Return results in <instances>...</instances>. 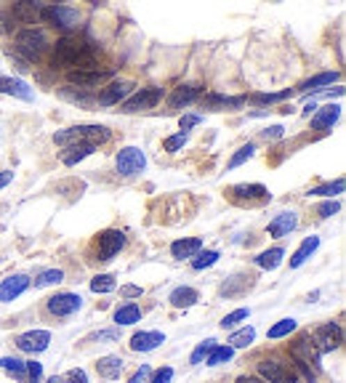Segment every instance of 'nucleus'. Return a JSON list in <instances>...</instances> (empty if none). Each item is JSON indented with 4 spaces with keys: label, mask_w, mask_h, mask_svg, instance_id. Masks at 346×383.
Here are the masks:
<instances>
[{
    "label": "nucleus",
    "mask_w": 346,
    "mask_h": 383,
    "mask_svg": "<svg viewBox=\"0 0 346 383\" xmlns=\"http://www.w3.org/2000/svg\"><path fill=\"white\" fill-rule=\"evenodd\" d=\"M51 67L64 70V72H91L99 70V48L91 43L86 35H61L56 43L51 45Z\"/></svg>",
    "instance_id": "nucleus-1"
},
{
    "label": "nucleus",
    "mask_w": 346,
    "mask_h": 383,
    "mask_svg": "<svg viewBox=\"0 0 346 383\" xmlns=\"http://www.w3.org/2000/svg\"><path fill=\"white\" fill-rule=\"evenodd\" d=\"M109 128L107 125H70L54 136V144L59 147H99V144H107L109 141Z\"/></svg>",
    "instance_id": "nucleus-2"
},
{
    "label": "nucleus",
    "mask_w": 346,
    "mask_h": 383,
    "mask_svg": "<svg viewBox=\"0 0 346 383\" xmlns=\"http://www.w3.org/2000/svg\"><path fill=\"white\" fill-rule=\"evenodd\" d=\"M48 48H51V40L40 27H22L14 35V51L22 54L27 61H40L48 54Z\"/></svg>",
    "instance_id": "nucleus-3"
},
{
    "label": "nucleus",
    "mask_w": 346,
    "mask_h": 383,
    "mask_svg": "<svg viewBox=\"0 0 346 383\" xmlns=\"http://www.w3.org/2000/svg\"><path fill=\"white\" fill-rule=\"evenodd\" d=\"M125 242H128V237L125 232L120 229H104V232H99V235L93 237V242H91V261H112L118 253L125 248Z\"/></svg>",
    "instance_id": "nucleus-4"
},
{
    "label": "nucleus",
    "mask_w": 346,
    "mask_h": 383,
    "mask_svg": "<svg viewBox=\"0 0 346 383\" xmlns=\"http://www.w3.org/2000/svg\"><path fill=\"white\" fill-rule=\"evenodd\" d=\"M38 19H40L43 24H51V27L61 30L64 35H70L72 30H77L80 11H77V8H72V6H61V3H54V6H40Z\"/></svg>",
    "instance_id": "nucleus-5"
},
{
    "label": "nucleus",
    "mask_w": 346,
    "mask_h": 383,
    "mask_svg": "<svg viewBox=\"0 0 346 383\" xmlns=\"http://www.w3.org/2000/svg\"><path fill=\"white\" fill-rule=\"evenodd\" d=\"M290 357H293V362L304 370H320L322 368V354L317 352L315 341L309 333H301L299 338L290 343Z\"/></svg>",
    "instance_id": "nucleus-6"
},
{
    "label": "nucleus",
    "mask_w": 346,
    "mask_h": 383,
    "mask_svg": "<svg viewBox=\"0 0 346 383\" xmlns=\"http://www.w3.org/2000/svg\"><path fill=\"white\" fill-rule=\"evenodd\" d=\"M226 197L240 208H258L269 203V189L261 184H237L226 189Z\"/></svg>",
    "instance_id": "nucleus-7"
},
{
    "label": "nucleus",
    "mask_w": 346,
    "mask_h": 383,
    "mask_svg": "<svg viewBox=\"0 0 346 383\" xmlns=\"http://www.w3.org/2000/svg\"><path fill=\"white\" fill-rule=\"evenodd\" d=\"M163 99V88L160 86H147L141 91H134L125 102L120 104V112L125 115H134V112H147V109H155Z\"/></svg>",
    "instance_id": "nucleus-8"
},
{
    "label": "nucleus",
    "mask_w": 346,
    "mask_h": 383,
    "mask_svg": "<svg viewBox=\"0 0 346 383\" xmlns=\"http://www.w3.org/2000/svg\"><path fill=\"white\" fill-rule=\"evenodd\" d=\"M115 168L123 178H134L147 168V155L139 147H123L115 157Z\"/></svg>",
    "instance_id": "nucleus-9"
},
{
    "label": "nucleus",
    "mask_w": 346,
    "mask_h": 383,
    "mask_svg": "<svg viewBox=\"0 0 346 383\" xmlns=\"http://www.w3.org/2000/svg\"><path fill=\"white\" fill-rule=\"evenodd\" d=\"M83 306V298L77 293H54L45 298V311L51 314V317H56V320H64V317H72L75 311H80Z\"/></svg>",
    "instance_id": "nucleus-10"
},
{
    "label": "nucleus",
    "mask_w": 346,
    "mask_h": 383,
    "mask_svg": "<svg viewBox=\"0 0 346 383\" xmlns=\"http://www.w3.org/2000/svg\"><path fill=\"white\" fill-rule=\"evenodd\" d=\"M258 375L264 383H296V370L280 359H258Z\"/></svg>",
    "instance_id": "nucleus-11"
},
{
    "label": "nucleus",
    "mask_w": 346,
    "mask_h": 383,
    "mask_svg": "<svg viewBox=\"0 0 346 383\" xmlns=\"http://www.w3.org/2000/svg\"><path fill=\"white\" fill-rule=\"evenodd\" d=\"M312 341H315L317 352L320 354H328V352H336L341 343H344V330L338 322H325L320 325L315 333H309Z\"/></svg>",
    "instance_id": "nucleus-12"
},
{
    "label": "nucleus",
    "mask_w": 346,
    "mask_h": 383,
    "mask_svg": "<svg viewBox=\"0 0 346 383\" xmlns=\"http://www.w3.org/2000/svg\"><path fill=\"white\" fill-rule=\"evenodd\" d=\"M136 83L131 80H115V83H107L104 88L99 91V96H96V102L102 104V107H115V104H123L131 93H134Z\"/></svg>",
    "instance_id": "nucleus-13"
},
{
    "label": "nucleus",
    "mask_w": 346,
    "mask_h": 383,
    "mask_svg": "<svg viewBox=\"0 0 346 383\" xmlns=\"http://www.w3.org/2000/svg\"><path fill=\"white\" fill-rule=\"evenodd\" d=\"M16 349L24 354H40L48 349V343H51V333L48 330H27V333H22V336H16Z\"/></svg>",
    "instance_id": "nucleus-14"
},
{
    "label": "nucleus",
    "mask_w": 346,
    "mask_h": 383,
    "mask_svg": "<svg viewBox=\"0 0 346 383\" xmlns=\"http://www.w3.org/2000/svg\"><path fill=\"white\" fill-rule=\"evenodd\" d=\"M112 77V70H91V72H67V80L77 88H104V83Z\"/></svg>",
    "instance_id": "nucleus-15"
},
{
    "label": "nucleus",
    "mask_w": 346,
    "mask_h": 383,
    "mask_svg": "<svg viewBox=\"0 0 346 383\" xmlns=\"http://www.w3.org/2000/svg\"><path fill=\"white\" fill-rule=\"evenodd\" d=\"M248 102V96H224V93H205L200 96V104L211 112H224V109H237Z\"/></svg>",
    "instance_id": "nucleus-16"
},
{
    "label": "nucleus",
    "mask_w": 346,
    "mask_h": 383,
    "mask_svg": "<svg viewBox=\"0 0 346 383\" xmlns=\"http://www.w3.org/2000/svg\"><path fill=\"white\" fill-rule=\"evenodd\" d=\"M30 288V277L27 274H11L0 282V304H11L14 298L24 293Z\"/></svg>",
    "instance_id": "nucleus-17"
},
{
    "label": "nucleus",
    "mask_w": 346,
    "mask_h": 383,
    "mask_svg": "<svg viewBox=\"0 0 346 383\" xmlns=\"http://www.w3.org/2000/svg\"><path fill=\"white\" fill-rule=\"evenodd\" d=\"M160 343H166V336L160 330H141L131 336V352H155Z\"/></svg>",
    "instance_id": "nucleus-18"
},
{
    "label": "nucleus",
    "mask_w": 346,
    "mask_h": 383,
    "mask_svg": "<svg viewBox=\"0 0 346 383\" xmlns=\"http://www.w3.org/2000/svg\"><path fill=\"white\" fill-rule=\"evenodd\" d=\"M203 96V86H176L173 88V93L168 96V107L171 109H181V107H187V104H192V102H197Z\"/></svg>",
    "instance_id": "nucleus-19"
},
{
    "label": "nucleus",
    "mask_w": 346,
    "mask_h": 383,
    "mask_svg": "<svg viewBox=\"0 0 346 383\" xmlns=\"http://www.w3.org/2000/svg\"><path fill=\"white\" fill-rule=\"evenodd\" d=\"M0 93L16 96V99H22V102H32V99H35V93H32V88L24 83V80H19V77H6V75H0Z\"/></svg>",
    "instance_id": "nucleus-20"
},
{
    "label": "nucleus",
    "mask_w": 346,
    "mask_h": 383,
    "mask_svg": "<svg viewBox=\"0 0 346 383\" xmlns=\"http://www.w3.org/2000/svg\"><path fill=\"white\" fill-rule=\"evenodd\" d=\"M338 118H341V104H328V107L317 109L312 115V128L315 131H331L333 125L338 123Z\"/></svg>",
    "instance_id": "nucleus-21"
},
{
    "label": "nucleus",
    "mask_w": 346,
    "mask_h": 383,
    "mask_svg": "<svg viewBox=\"0 0 346 383\" xmlns=\"http://www.w3.org/2000/svg\"><path fill=\"white\" fill-rule=\"evenodd\" d=\"M123 370H125V362H123L120 357H115V354L102 357V359L96 362V373H99V378H104V381H118L123 375Z\"/></svg>",
    "instance_id": "nucleus-22"
},
{
    "label": "nucleus",
    "mask_w": 346,
    "mask_h": 383,
    "mask_svg": "<svg viewBox=\"0 0 346 383\" xmlns=\"http://www.w3.org/2000/svg\"><path fill=\"white\" fill-rule=\"evenodd\" d=\"M253 274H235V277H229V280L219 288V295H226V298H235V295H242L245 290H251L253 288Z\"/></svg>",
    "instance_id": "nucleus-23"
},
{
    "label": "nucleus",
    "mask_w": 346,
    "mask_h": 383,
    "mask_svg": "<svg viewBox=\"0 0 346 383\" xmlns=\"http://www.w3.org/2000/svg\"><path fill=\"white\" fill-rule=\"evenodd\" d=\"M296 226H299L296 213H280V216H274V219L267 224V235L269 237H288Z\"/></svg>",
    "instance_id": "nucleus-24"
},
{
    "label": "nucleus",
    "mask_w": 346,
    "mask_h": 383,
    "mask_svg": "<svg viewBox=\"0 0 346 383\" xmlns=\"http://www.w3.org/2000/svg\"><path fill=\"white\" fill-rule=\"evenodd\" d=\"M200 248H203V240H200V237H187V240H176V242L171 245V256L179 258V261L195 258L197 253H200Z\"/></svg>",
    "instance_id": "nucleus-25"
},
{
    "label": "nucleus",
    "mask_w": 346,
    "mask_h": 383,
    "mask_svg": "<svg viewBox=\"0 0 346 383\" xmlns=\"http://www.w3.org/2000/svg\"><path fill=\"white\" fill-rule=\"evenodd\" d=\"M168 301L176 309H189V306H195L197 301H200V293H197L195 288H189V285H181V288H176L173 293L168 295Z\"/></svg>",
    "instance_id": "nucleus-26"
},
{
    "label": "nucleus",
    "mask_w": 346,
    "mask_h": 383,
    "mask_svg": "<svg viewBox=\"0 0 346 383\" xmlns=\"http://www.w3.org/2000/svg\"><path fill=\"white\" fill-rule=\"evenodd\" d=\"M320 248V237H306L301 245H299V251L290 256V269H299V266H304L309 258H312V253Z\"/></svg>",
    "instance_id": "nucleus-27"
},
{
    "label": "nucleus",
    "mask_w": 346,
    "mask_h": 383,
    "mask_svg": "<svg viewBox=\"0 0 346 383\" xmlns=\"http://www.w3.org/2000/svg\"><path fill=\"white\" fill-rule=\"evenodd\" d=\"M0 370H6L19 383H27V362L19 359V357H3L0 359Z\"/></svg>",
    "instance_id": "nucleus-28"
},
{
    "label": "nucleus",
    "mask_w": 346,
    "mask_h": 383,
    "mask_svg": "<svg viewBox=\"0 0 346 383\" xmlns=\"http://www.w3.org/2000/svg\"><path fill=\"white\" fill-rule=\"evenodd\" d=\"M283 258H285V251L283 248H269V251L258 253L256 258H253V264L258 269H267V272H274L277 266L283 264Z\"/></svg>",
    "instance_id": "nucleus-29"
},
{
    "label": "nucleus",
    "mask_w": 346,
    "mask_h": 383,
    "mask_svg": "<svg viewBox=\"0 0 346 383\" xmlns=\"http://www.w3.org/2000/svg\"><path fill=\"white\" fill-rule=\"evenodd\" d=\"M139 320H141V306H139V304H123V306L115 309V322H118V327H123V325H136Z\"/></svg>",
    "instance_id": "nucleus-30"
},
{
    "label": "nucleus",
    "mask_w": 346,
    "mask_h": 383,
    "mask_svg": "<svg viewBox=\"0 0 346 383\" xmlns=\"http://www.w3.org/2000/svg\"><path fill=\"white\" fill-rule=\"evenodd\" d=\"M338 77H341L338 72H320V75H315V77H309L306 83H301V91L304 93H309V91L315 93V91H320L322 86H331V83H336Z\"/></svg>",
    "instance_id": "nucleus-31"
},
{
    "label": "nucleus",
    "mask_w": 346,
    "mask_h": 383,
    "mask_svg": "<svg viewBox=\"0 0 346 383\" xmlns=\"http://www.w3.org/2000/svg\"><path fill=\"white\" fill-rule=\"evenodd\" d=\"M253 341H256V330L253 327H242V330L229 336V346L232 349H248Z\"/></svg>",
    "instance_id": "nucleus-32"
},
{
    "label": "nucleus",
    "mask_w": 346,
    "mask_h": 383,
    "mask_svg": "<svg viewBox=\"0 0 346 383\" xmlns=\"http://www.w3.org/2000/svg\"><path fill=\"white\" fill-rule=\"evenodd\" d=\"M344 192V178H336V181H328V184H322V187H312V189L306 192L309 197L315 194V197H333V194H341Z\"/></svg>",
    "instance_id": "nucleus-33"
},
{
    "label": "nucleus",
    "mask_w": 346,
    "mask_h": 383,
    "mask_svg": "<svg viewBox=\"0 0 346 383\" xmlns=\"http://www.w3.org/2000/svg\"><path fill=\"white\" fill-rule=\"evenodd\" d=\"M88 155H93V147H70L61 155V162H64L67 168H72V165H77L80 160H86Z\"/></svg>",
    "instance_id": "nucleus-34"
},
{
    "label": "nucleus",
    "mask_w": 346,
    "mask_h": 383,
    "mask_svg": "<svg viewBox=\"0 0 346 383\" xmlns=\"http://www.w3.org/2000/svg\"><path fill=\"white\" fill-rule=\"evenodd\" d=\"M61 280H64V272H61V269H45V272H40L32 282H35V288H51V285H59Z\"/></svg>",
    "instance_id": "nucleus-35"
},
{
    "label": "nucleus",
    "mask_w": 346,
    "mask_h": 383,
    "mask_svg": "<svg viewBox=\"0 0 346 383\" xmlns=\"http://www.w3.org/2000/svg\"><path fill=\"white\" fill-rule=\"evenodd\" d=\"M115 288H118L115 274H96V277L91 280V290H93V293H112Z\"/></svg>",
    "instance_id": "nucleus-36"
},
{
    "label": "nucleus",
    "mask_w": 346,
    "mask_h": 383,
    "mask_svg": "<svg viewBox=\"0 0 346 383\" xmlns=\"http://www.w3.org/2000/svg\"><path fill=\"white\" fill-rule=\"evenodd\" d=\"M232 357H235V349H232V346H216V349L208 354V359H205V362H208L211 368H219V365L229 362Z\"/></svg>",
    "instance_id": "nucleus-37"
},
{
    "label": "nucleus",
    "mask_w": 346,
    "mask_h": 383,
    "mask_svg": "<svg viewBox=\"0 0 346 383\" xmlns=\"http://www.w3.org/2000/svg\"><path fill=\"white\" fill-rule=\"evenodd\" d=\"M296 330V320H280L277 325H272L269 333H267V338L277 341V338H285V336H290Z\"/></svg>",
    "instance_id": "nucleus-38"
},
{
    "label": "nucleus",
    "mask_w": 346,
    "mask_h": 383,
    "mask_svg": "<svg viewBox=\"0 0 346 383\" xmlns=\"http://www.w3.org/2000/svg\"><path fill=\"white\" fill-rule=\"evenodd\" d=\"M216 346H219V343H216L213 338L203 341V343H197V349L192 352V357H189V362H192V365H200L203 359H208V354H211L213 349H216Z\"/></svg>",
    "instance_id": "nucleus-39"
},
{
    "label": "nucleus",
    "mask_w": 346,
    "mask_h": 383,
    "mask_svg": "<svg viewBox=\"0 0 346 383\" xmlns=\"http://www.w3.org/2000/svg\"><path fill=\"white\" fill-rule=\"evenodd\" d=\"M253 152H256V144H242V147L237 149L235 155H232V160H229V165H226V168L232 171V168L242 165L245 160H251V157H253Z\"/></svg>",
    "instance_id": "nucleus-40"
},
{
    "label": "nucleus",
    "mask_w": 346,
    "mask_h": 383,
    "mask_svg": "<svg viewBox=\"0 0 346 383\" xmlns=\"http://www.w3.org/2000/svg\"><path fill=\"white\" fill-rule=\"evenodd\" d=\"M219 261V251H205V253H197V258H192V269L195 272H203Z\"/></svg>",
    "instance_id": "nucleus-41"
},
{
    "label": "nucleus",
    "mask_w": 346,
    "mask_h": 383,
    "mask_svg": "<svg viewBox=\"0 0 346 383\" xmlns=\"http://www.w3.org/2000/svg\"><path fill=\"white\" fill-rule=\"evenodd\" d=\"M248 314H251V309H235V311H229L224 320H221V327H235L237 322H242V320H248Z\"/></svg>",
    "instance_id": "nucleus-42"
},
{
    "label": "nucleus",
    "mask_w": 346,
    "mask_h": 383,
    "mask_svg": "<svg viewBox=\"0 0 346 383\" xmlns=\"http://www.w3.org/2000/svg\"><path fill=\"white\" fill-rule=\"evenodd\" d=\"M187 139H189V136L181 131L176 133V136H168L166 141H163V149H166V152H179V149L187 144Z\"/></svg>",
    "instance_id": "nucleus-43"
},
{
    "label": "nucleus",
    "mask_w": 346,
    "mask_h": 383,
    "mask_svg": "<svg viewBox=\"0 0 346 383\" xmlns=\"http://www.w3.org/2000/svg\"><path fill=\"white\" fill-rule=\"evenodd\" d=\"M338 210H341V203H338V200H328V203L317 205V216H320V219H331Z\"/></svg>",
    "instance_id": "nucleus-44"
},
{
    "label": "nucleus",
    "mask_w": 346,
    "mask_h": 383,
    "mask_svg": "<svg viewBox=\"0 0 346 383\" xmlns=\"http://www.w3.org/2000/svg\"><path fill=\"white\" fill-rule=\"evenodd\" d=\"M27 383H43V365L40 362H27Z\"/></svg>",
    "instance_id": "nucleus-45"
},
{
    "label": "nucleus",
    "mask_w": 346,
    "mask_h": 383,
    "mask_svg": "<svg viewBox=\"0 0 346 383\" xmlns=\"http://www.w3.org/2000/svg\"><path fill=\"white\" fill-rule=\"evenodd\" d=\"M288 96H290V91H283V93H256V96H253V102L277 104V102H283V99H288Z\"/></svg>",
    "instance_id": "nucleus-46"
},
{
    "label": "nucleus",
    "mask_w": 346,
    "mask_h": 383,
    "mask_svg": "<svg viewBox=\"0 0 346 383\" xmlns=\"http://www.w3.org/2000/svg\"><path fill=\"white\" fill-rule=\"evenodd\" d=\"M14 30H16L14 16L8 14V8H3V11H0V32H3V35H8V32H14Z\"/></svg>",
    "instance_id": "nucleus-47"
},
{
    "label": "nucleus",
    "mask_w": 346,
    "mask_h": 383,
    "mask_svg": "<svg viewBox=\"0 0 346 383\" xmlns=\"http://www.w3.org/2000/svg\"><path fill=\"white\" fill-rule=\"evenodd\" d=\"M64 383H88V375H86V370L83 368H72L67 375H61Z\"/></svg>",
    "instance_id": "nucleus-48"
},
{
    "label": "nucleus",
    "mask_w": 346,
    "mask_h": 383,
    "mask_svg": "<svg viewBox=\"0 0 346 383\" xmlns=\"http://www.w3.org/2000/svg\"><path fill=\"white\" fill-rule=\"evenodd\" d=\"M150 378H152V368L150 365H141V368L128 378V383H150Z\"/></svg>",
    "instance_id": "nucleus-49"
},
{
    "label": "nucleus",
    "mask_w": 346,
    "mask_h": 383,
    "mask_svg": "<svg viewBox=\"0 0 346 383\" xmlns=\"http://www.w3.org/2000/svg\"><path fill=\"white\" fill-rule=\"evenodd\" d=\"M120 338V327H112V330H99L93 333L88 341H118Z\"/></svg>",
    "instance_id": "nucleus-50"
},
{
    "label": "nucleus",
    "mask_w": 346,
    "mask_h": 383,
    "mask_svg": "<svg viewBox=\"0 0 346 383\" xmlns=\"http://www.w3.org/2000/svg\"><path fill=\"white\" fill-rule=\"evenodd\" d=\"M171 381H173V368H168V365L166 368H160L150 378V383H171Z\"/></svg>",
    "instance_id": "nucleus-51"
},
{
    "label": "nucleus",
    "mask_w": 346,
    "mask_h": 383,
    "mask_svg": "<svg viewBox=\"0 0 346 383\" xmlns=\"http://www.w3.org/2000/svg\"><path fill=\"white\" fill-rule=\"evenodd\" d=\"M283 133H285L283 125H272V128H264V131H261V139H264V141H277V139H283Z\"/></svg>",
    "instance_id": "nucleus-52"
},
{
    "label": "nucleus",
    "mask_w": 346,
    "mask_h": 383,
    "mask_svg": "<svg viewBox=\"0 0 346 383\" xmlns=\"http://www.w3.org/2000/svg\"><path fill=\"white\" fill-rule=\"evenodd\" d=\"M200 123H203V118H200V115H184V118L179 120V128H181V133H187L189 128L200 125Z\"/></svg>",
    "instance_id": "nucleus-53"
},
{
    "label": "nucleus",
    "mask_w": 346,
    "mask_h": 383,
    "mask_svg": "<svg viewBox=\"0 0 346 383\" xmlns=\"http://www.w3.org/2000/svg\"><path fill=\"white\" fill-rule=\"evenodd\" d=\"M120 295H125V298H141V288H136V285H123Z\"/></svg>",
    "instance_id": "nucleus-54"
},
{
    "label": "nucleus",
    "mask_w": 346,
    "mask_h": 383,
    "mask_svg": "<svg viewBox=\"0 0 346 383\" xmlns=\"http://www.w3.org/2000/svg\"><path fill=\"white\" fill-rule=\"evenodd\" d=\"M11 181H14V173H11V171H0V189L8 187Z\"/></svg>",
    "instance_id": "nucleus-55"
},
{
    "label": "nucleus",
    "mask_w": 346,
    "mask_h": 383,
    "mask_svg": "<svg viewBox=\"0 0 346 383\" xmlns=\"http://www.w3.org/2000/svg\"><path fill=\"white\" fill-rule=\"evenodd\" d=\"M237 383H264V381H261V378H248V375H240Z\"/></svg>",
    "instance_id": "nucleus-56"
},
{
    "label": "nucleus",
    "mask_w": 346,
    "mask_h": 383,
    "mask_svg": "<svg viewBox=\"0 0 346 383\" xmlns=\"http://www.w3.org/2000/svg\"><path fill=\"white\" fill-rule=\"evenodd\" d=\"M45 383H64V378H61V375H51Z\"/></svg>",
    "instance_id": "nucleus-57"
}]
</instances>
